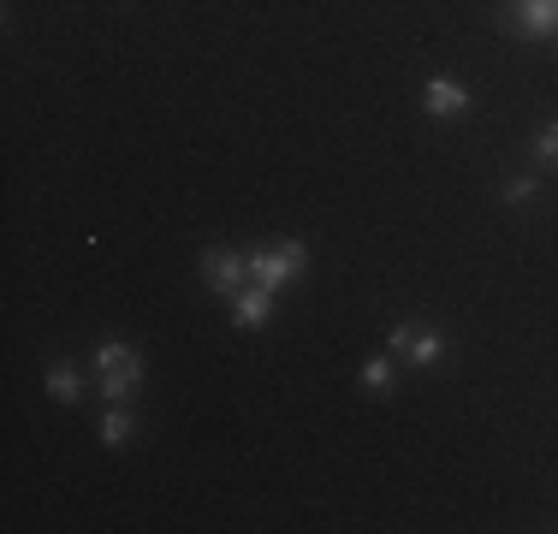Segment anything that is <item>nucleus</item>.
Segmentation results:
<instances>
[{"instance_id":"1","label":"nucleus","mask_w":558,"mask_h":534,"mask_svg":"<svg viewBox=\"0 0 558 534\" xmlns=\"http://www.w3.org/2000/svg\"><path fill=\"white\" fill-rule=\"evenodd\" d=\"M303 267H309V250H303L297 238H279L274 250H256V256H250V279L268 285V291H279L286 279H297Z\"/></svg>"},{"instance_id":"2","label":"nucleus","mask_w":558,"mask_h":534,"mask_svg":"<svg viewBox=\"0 0 558 534\" xmlns=\"http://www.w3.org/2000/svg\"><path fill=\"white\" fill-rule=\"evenodd\" d=\"M202 274H208L214 291H226V297H232V291L250 279V256H232V250H202Z\"/></svg>"},{"instance_id":"3","label":"nucleus","mask_w":558,"mask_h":534,"mask_svg":"<svg viewBox=\"0 0 558 534\" xmlns=\"http://www.w3.org/2000/svg\"><path fill=\"white\" fill-rule=\"evenodd\" d=\"M511 24L541 42V36L558 30V0H511Z\"/></svg>"},{"instance_id":"4","label":"nucleus","mask_w":558,"mask_h":534,"mask_svg":"<svg viewBox=\"0 0 558 534\" xmlns=\"http://www.w3.org/2000/svg\"><path fill=\"white\" fill-rule=\"evenodd\" d=\"M422 107L434 113V119H452V113H469V89L458 78H428L422 89Z\"/></svg>"},{"instance_id":"5","label":"nucleus","mask_w":558,"mask_h":534,"mask_svg":"<svg viewBox=\"0 0 558 534\" xmlns=\"http://www.w3.org/2000/svg\"><path fill=\"white\" fill-rule=\"evenodd\" d=\"M268 303H274V291L250 279V285L232 291V321H238V327H262V321H268Z\"/></svg>"},{"instance_id":"6","label":"nucleus","mask_w":558,"mask_h":534,"mask_svg":"<svg viewBox=\"0 0 558 534\" xmlns=\"http://www.w3.org/2000/svg\"><path fill=\"white\" fill-rule=\"evenodd\" d=\"M446 351V339L434 333V327H410V345H404V363H416V368H428L434 356Z\"/></svg>"},{"instance_id":"7","label":"nucleus","mask_w":558,"mask_h":534,"mask_svg":"<svg viewBox=\"0 0 558 534\" xmlns=\"http://www.w3.org/2000/svg\"><path fill=\"white\" fill-rule=\"evenodd\" d=\"M48 392H54L60 404H78V398H84V380H78V368H72V363H54V368H48Z\"/></svg>"},{"instance_id":"8","label":"nucleus","mask_w":558,"mask_h":534,"mask_svg":"<svg viewBox=\"0 0 558 534\" xmlns=\"http://www.w3.org/2000/svg\"><path fill=\"white\" fill-rule=\"evenodd\" d=\"M137 380H143V368H113V374H101V398L107 404H125L137 392Z\"/></svg>"},{"instance_id":"9","label":"nucleus","mask_w":558,"mask_h":534,"mask_svg":"<svg viewBox=\"0 0 558 534\" xmlns=\"http://www.w3.org/2000/svg\"><path fill=\"white\" fill-rule=\"evenodd\" d=\"M131 434H137V422H131L125 410H107V416H101V445H125Z\"/></svg>"},{"instance_id":"10","label":"nucleus","mask_w":558,"mask_h":534,"mask_svg":"<svg viewBox=\"0 0 558 534\" xmlns=\"http://www.w3.org/2000/svg\"><path fill=\"white\" fill-rule=\"evenodd\" d=\"M96 368H101V374H113V368H143V363H137L131 345H101L96 351Z\"/></svg>"},{"instance_id":"11","label":"nucleus","mask_w":558,"mask_h":534,"mask_svg":"<svg viewBox=\"0 0 558 534\" xmlns=\"http://www.w3.org/2000/svg\"><path fill=\"white\" fill-rule=\"evenodd\" d=\"M363 386H369V392H392V363H386V356L363 363Z\"/></svg>"},{"instance_id":"12","label":"nucleus","mask_w":558,"mask_h":534,"mask_svg":"<svg viewBox=\"0 0 558 534\" xmlns=\"http://www.w3.org/2000/svg\"><path fill=\"white\" fill-rule=\"evenodd\" d=\"M535 161H547V167H558V119L535 131Z\"/></svg>"},{"instance_id":"13","label":"nucleus","mask_w":558,"mask_h":534,"mask_svg":"<svg viewBox=\"0 0 558 534\" xmlns=\"http://www.w3.org/2000/svg\"><path fill=\"white\" fill-rule=\"evenodd\" d=\"M505 202H535V178H511V185H505Z\"/></svg>"},{"instance_id":"14","label":"nucleus","mask_w":558,"mask_h":534,"mask_svg":"<svg viewBox=\"0 0 558 534\" xmlns=\"http://www.w3.org/2000/svg\"><path fill=\"white\" fill-rule=\"evenodd\" d=\"M404 345H410V327H392V333H386V351L404 356Z\"/></svg>"}]
</instances>
